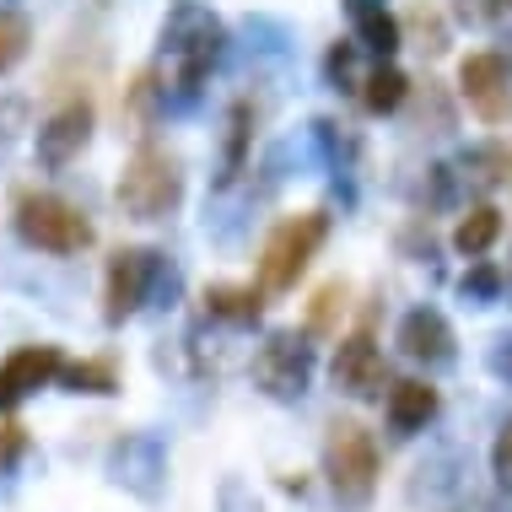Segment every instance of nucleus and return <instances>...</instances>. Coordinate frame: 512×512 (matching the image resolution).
I'll return each mask as SVG.
<instances>
[{
    "label": "nucleus",
    "mask_w": 512,
    "mask_h": 512,
    "mask_svg": "<svg viewBox=\"0 0 512 512\" xmlns=\"http://www.w3.org/2000/svg\"><path fill=\"white\" fill-rule=\"evenodd\" d=\"M60 383L71 394H119V367L114 356H87V362H65Z\"/></svg>",
    "instance_id": "nucleus-18"
},
{
    "label": "nucleus",
    "mask_w": 512,
    "mask_h": 512,
    "mask_svg": "<svg viewBox=\"0 0 512 512\" xmlns=\"http://www.w3.org/2000/svg\"><path fill=\"white\" fill-rule=\"evenodd\" d=\"M437 415V389L426 378H405V383H389V432L394 437H415L426 432Z\"/></svg>",
    "instance_id": "nucleus-14"
},
{
    "label": "nucleus",
    "mask_w": 512,
    "mask_h": 512,
    "mask_svg": "<svg viewBox=\"0 0 512 512\" xmlns=\"http://www.w3.org/2000/svg\"><path fill=\"white\" fill-rule=\"evenodd\" d=\"M453 324L442 318L437 308H415L405 313V324H399V351L410 356V362H426V367H448L453 362Z\"/></svg>",
    "instance_id": "nucleus-13"
},
{
    "label": "nucleus",
    "mask_w": 512,
    "mask_h": 512,
    "mask_svg": "<svg viewBox=\"0 0 512 512\" xmlns=\"http://www.w3.org/2000/svg\"><path fill=\"white\" fill-rule=\"evenodd\" d=\"M27 49H33V27H27L22 11H0V76L17 71L27 60Z\"/></svg>",
    "instance_id": "nucleus-22"
},
{
    "label": "nucleus",
    "mask_w": 512,
    "mask_h": 512,
    "mask_svg": "<svg viewBox=\"0 0 512 512\" xmlns=\"http://www.w3.org/2000/svg\"><path fill=\"white\" fill-rule=\"evenodd\" d=\"M507 65H512V49H507Z\"/></svg>",
    "instance_id": "nucleus-32"
},
{
    "label": "nucleus",
    "mask_w": 512,
    "mask_h": 512,
    "mask_svg": "<svg viewBox=\"0 0 512 512\" xmlns=\"http://www.w3.org/2000/svg\"><path fill=\"white\" fill-rule=\"evenodd\" d=\"M383 383H389V367H383V351L372 340V329L362 324L356 335L340 340L335 351V389L351 394V399H378Z\"/></svg>",
    "instance_id": "nucleus-12"
},
{
    "label": "nucleus",
    "mask_w": 512,
    "mask_h": 512,
    "mask_svg": "<svg viewBox=\"0 0 512 512\" xmlns=\"http://www.w3.org/2000/svg\"><path fill=\"white\" fill-rule=\"evenodd\" d=\"M491 469H496V480H502V491H512V421H502V432H496Z\"/></svg>",
    "instance_id": "nucleus-28"
},
{
    "label": "nucleus",
    "mask_w": 512,
    "mask_h": 512,
    "mask_svg": "<svg viewBox=\"0 0 512 512\" xmlns=\"http://www.w3.org/2000/svg\"><path fill=\"white\" fill-rule=\"evenodd\" d=\"M162 275H173L168 265H162V254H151V248H114L108 275H103V318L114 329L124 324V318H135Z\"/></svg>",
    "instance_id": "nucleus-6"
},
{
    "label": "nucleus",
    "mask_w": 512,
    "mask_h": 512,
    "mask_svg": "<svg viewBox=\"0 0 512 512\" xmlns=\"http://www.w3.org/2000/svg\"><path fill=\"white\" fill-rule=\"evenodd\" d=\"M324 475L340 507H367L378 491V442L362 421H329L324 437Z\"/></svg>",
    "instance_id": "nucleus-3"
},
{
    "label": "nucleus",
    "mask_w": 512,
    "mask_h": 512,
    "mask_svg": "<svg viewBox=\"0 0 512 512\" xmlns=\"http://www.w3.org/2000/svg\"><path fill=\"white\" fill-rule=\"evenodd\" d=\"M22 448H27V442H22V426H0V469L17 464Z\"/></svg>",
    "instance_id": "nucleus-30"
},
{
    "label": "nucleus",
    "mask_w": 512,
    "mask_h": 512,
    "mask_svg": "<svg viewBox=\"0 0 512 512\" xmlns=\"http://www.w3.org/2000/svg\"><path fill=\"white\" fill-rule=\"evenodd\" d=\"M340 313H345V286H340V281L318 286L313 313H308V335H335V329H340Z\"/></svg>",
    "instance_id": "nucleus-23"
},
{
    "label": "nucleus",
    "mask_w": 512,
    "mask_h": 512,
    "mask_svg": "<svg viewBox=\"0 0 512 512\" xmlns=\"http://www.w3.org/2000/svg\"><path fill=\"white\" fill-rule=\"evenodd\" d=\"M496 238H502V211H496V205H469V216L453 227V248H459L464 259H480Z\"/></svg>",
    "instance_id": "nucleus-17"
},
{
    "label": "nucleus",
    "mask_w": 512,
    "mask_h": 512,
    "mask_svg": "<svg viewBox=\"0 0 512 512\" xmlns=\"http://www.w3.org/2000/svg\"><path fill=\"white\" fill-rule=\"evenodd\" d=\"M157 108H168V98H162V81L157 71H141L130 81V92H124V119H130L135 135L151 130V119H157Z\"/></svg>",
    "instance_id": "nucleus-19"
},
{
    "label": "nucleus",
    "mask_w": 512,
    "mask_h": 512,
    "mask_svg": "<svg viewBox=\"0 0 512 512\" xmlns=\"http://www.w3.org/2000/svg\"><path fill=\"white\" fill-rule=\"evenodd\" d=\"M248 119H254V114H248V103H238V108L227 114V135H221V184H232V178L243 173L248 135H254V130H248Z\"/></svg>",
    "instance_id": "nucleus-21"
},
{
    "label": "nucleus",
    "mask_w": 512,
    "mask_h": 512,
    "mask_svg": "<svg viewBox=\"0 0 512 512\" xmlns=\"http://www.w3.org/2000/svg\"><path fill=\"white\" fill-rule=\"evenodd\" d=\"M65 372V351L60 345H17V351L0 362V410H22L27 399L49 383H60Z\"/></svg>",
    "instance_id": "nucleus-9"
},
{
    "label": "nucleus",
    "mask_w": 512,
    "mask_h": 512,
    "mask_svg": "<svg viewBox=\"0 0 512 512\" xmlns=\"http://www.w3.org/2000/svg\"><path fill=\"white\" fill-rule=\"evenodd\" d=\"M356 38H345V44L329 49V60H324V76L335 81V87H356Z\"/></svg>",
    "instance_id": "nucleus-27"
},
{
    "label": "nucleus",
    "mask_w": 512,
    "mask_h": 512,
    "mask_svg": "<svg viewBox=\"0 0 512 512\" xmlns=\"http://www.w3.org/2000/svg\"><path fill=\"white\" fill-rule=\"evenodd\" d=\"M491 11H512V0H491Z\"/></svg>",
    "instance_id": "nucleus-31"
},
{
    "label": "nucleus",
    "mask_w": 512,
    "mask_h": 512,
    "mask_svg": "<svg viewBox=\"0 0 512 512\" xmlns=\"http://www.w3.org/2000/svg\"><path fill=\"white\" fill-rule=\"evenodd\" d=\"M345 17H351V27H356V44L372 49L378 60H389V54L405 44V38H399L394 11H389V0H345Z\"/></svg>",
    "instance_id": "nucleus-15"
},
{
    "label": "nucleus",
    "mask_w": 512,
    "mask_h": 512,
    "mask_svg": "<svg viewBox=\"0 0 512 512\" xmlns=\"http://www.w3.org/2000/svg\"><path fill=\"white\" fill-rule=\"evenodd\" d=\"M11 221H17V238L38 254H81L98 238L87 211H76L65 195H49V189H22Z\"/></svg>",
    "instance_id": "nucleus-2"
},
{
    "label": "nucleus",
    "mask_w": 512,
    "mask_h": 512,
    "mask_svg": "<svg viewBox=\"0 0 512 512\" xmlns=\"http://www.w3.org/2000/svg\"><path fill=\"white\" fill-rule=\"evenodd\" d=\"M254 383L270 399H281V405L302 399L313 383V345L302 340L297 329H275V335L254 351Z\"/></svg>",
    "instance_id": "nucleus-7"
},
{
    "label": "nucleus",
    "mask_w": 512,
    "mask_h": 512,
    "mask_svg": "<svg viewBox=\"0 0 512 512\" xmlns=\"http://www.w3.org/2000/svg\"><path fill=\"white\" fill-rule=\"evenodd\" d=\"M184 200V173H178V157L162 146H141L119 173V211L135 221H162L178 211Z\"/></svg>",
    "instance_id": "nucleus-4"
},
{
    "label": "nucleus",
    "mask_w": 512,
    "mask_h": 512,
    "mask_svg": "<svg viewBox=\"0 0 512 512\" xmlns=\"http://www.w3.org/2000/svg\"><path fill=\"white\" fill-rule=\"evenodd\" d=\"M459 292H464L469 302H496V292H502V270L486 265V259H475V265H469V275L459 281Z\"/></svg>",
    "instance_id": "nucleus-25"
},
{
    "label": "nucleus",
    "mask_w": 512,
    "mask_h": 512,
    "mask_svg": "<svg viewBox=\"0 0 512 512\" xmlns=\"http://www.w3.org/2000/svg\"><path fill=\"white\" fill-rule=\"evenodd\" d=\"M324 238H329V216L324 211L286 216L265 238V248H259V286H265V297L292 292V286L302 281V270L313 265V254H318Z\"/></svg>",
    "instance_id": "nucleus-5"
},
{
    "label": "nucleus",
    "mask_w": 512,
    "mask_h": 512,
    "mask_svg": "<svg viewBox=\"0 0 512 512\" xmlns=\"http://www.w3.org/2000/svg\"><path fill=\"white\" fill-rule=\"evenodd\" d=\"M405 98H410V81H405V71H394V65H378V71L362 76V103H367V114H394Z\"/></svg>",
    "instance_id": "nucleus-20"
},
{
    "label": "nucleus",
    "mask_w": 512,
    "mask_h": 512,
    "mask_svg": "<svg viewBox=\"0 0 512 512\" xmlns=\"http://www.w3.org/2000/svg\"><path fill=\"white\" fill-rule=\"evenodd\" d=\"M459 92L475 119L512 124V65L502 54H469L459 65Z\"/></svg>",
    "instance_id": "nucleus-8"
},
{
    "label": "nucleus",
    "mask_w": 512,
    "mask_h": 512,
    "mask_svg": "<svg viewBox=\"0 0 512 512\" xmlns=\"http://www.w3.org/2000/svg\"><path fill=\"white\" fill-rule=\"evenodd\" d=\"M313 135H318V146H324V157L335 162V168L356 157V141L345 135V124H335V119H318V124H313Z\"/></svg>",
    "instance_id": "nucleus-26"
},
{
    "label": "nucleus",
    "mask_w": 512,
    "mask_h": 512,
    "mask_svg": "<svg viewBox=\"0 0 512 512\" xmlns=\"http://www.w3.org/2000/svg\"><path fill=\"white\" fill-rule=\"evenodd\" d=\"M486 362H491V372H496L502 383H512V329L491 340V356H486Z\"/></svg>",
    "instance_id": "nucleus-29"
},
{
    "label": "nucleus",
    "mask_w": 512,
    "mask_h": 512,
    "mask_svg": "<svg viewBox=\"0 0 512 512\" xmlns=\"http://www.w3.org/2000/svg\"><path fill=\"white\" fill-rule=\"evenodd\" d=\"M205 313L232 324V329H243L265 313V286H211L205 292Z\"/></svg>",
    "instance_id": "nucleus-16"
},
{
    "label": "nucleus",
    "mask_w": 512,
    "mask_h": 512,
    "mask_svg": "<svg viewBox=\"0 0 512 512\" xmlns=\"http://www.w3.org/2000/svg\"><path fill=\"white\" fill-rule=\"evenodd\" d=\"M221 54H227V27H221L216 11L200 6V0H173L168 17H162V60L151 65L168 108L184 114V108L200 103V87Z\"/></svg>",
    "instance_id": "nucleus-1"
},
{
    "label": "nucleus",
    "mask_w": 512,
    "mask_h": 512,
    "mask_svg": "<svg viewBox=\"0 0 512 512\" xmlns=\"http://www.w3.org/2000/svg\"><path fill=\"white\" fill-rule=\"evenodd\" d=\"M87 141H92V103L87 98L60 103L44 124H38V168L65 173L81 151H87Z\"/></svg>",
    "instance_id": "nucleus-11"
},
{
    "label": "nucleus",
    "mask_w": 512,
    "mask_h": 512,
    "mask_svg": "<svg viewBox=\"0 0 512 512\" xmlns=\"http://www.w3.org/2000/svg\"><path fill=\"white\" fill-rule=\"evenodd\" d=\"M27 114H33V108H27V98H0V162H6V151L22 141V130H27Z\"/></svg>",
    "instance_id": "nucleus-24"
},
{
    "label": "nucleus",
    "mask_w": 512,
    "mask_h": 512,
    "mask_svg": "<svg viewBox=\"0 0 512 512\" xmlns=\"http://www.w3.org/2000/svg\"><path fill=\"white\" fill-rule=\"evenodd\" d=\"M108 475H114V486L135 491L141 502H157L162 486H168V453H162L157 437L130 432V437L114 442V453H108Z\"/></svg>",
    "instance_id": "nucleus-10"
}]
</instances>
